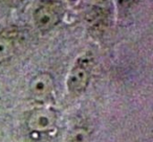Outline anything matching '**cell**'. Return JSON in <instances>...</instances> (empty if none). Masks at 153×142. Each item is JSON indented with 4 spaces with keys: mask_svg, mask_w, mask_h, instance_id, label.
<instances>
[{
    "mask_svg": "<svg viewBox=\"0 0 153 142\" xmlns=\"http://www.w3.org/2000/svg\"><path fill=\"white\" fill-rule=\"evenodd\" d=\"M89 135V131L84 127H76L69 135V142H88Z\"/></svg>",
    "mask_w": 153,
    "mask_h": 142,
    "instance_id": "obj_6",
    "label": "cell"
},
{
    "mask_svg": "<svg viewBox=\"0 0 153 142\" xmlns=\"http://www.w3.org/2000/svg\"><path fill=\"white\" fill-rule=\"evenodd\" d=\"M15 41L11 36L0 35V63L10 60L15 53Z\"/></svg>",
    "mask_w": 153,
    "mask_h": 142,
    "instance_id": "obj_5",
    "label": "cell"
},
{
    "mask_svg": "<svg viewBox=\"0 0 153 142\" xmlns=\"http://www.w3.org/2000/svg\"><path fill=\"white\" fill-rule=\"evenodd\" d=\"M89 1L92 5L101 7V9H106L111 3V0H89Z\"/></svg>",
    "mask_w": 153,
    "mask_h": 142,
    "instance_id": "obj_7",
    "label": "cell"
},
{
    "mask_svg": "<svg viewBox=\"0 0 153 142\" xmlns=\"http://www.w3.org/2000/svg\"><path fill=\"white\" fill-rule=\"evenodd\" d=\"M30 90L34 98L38 100H44L49 97L53 90V79L48 73H39L30 84Z\"/></svg>",
    "mask_w": 153,
    "mask_h": 142,
    "instance_id": "obj_4",
    "label": "cell"
},
{
    "mask_svg": "<svg viewBox=\"0 0 153 142\" xmlns=\"http://www.w3.org/2000/svg\"><path fill=\"white\" fill-rule=\"evenodd\" d=\"M120 1H127V0H120Z\"/></svg>",
    "mask_w": 153,
    "mask_h": 142,
    "instance_id": "obj_8",
    "label": "cell"
},
{
    "mask_svg": "<svg viewBox=\"0 0 153 142\" xmlns=\"http://www.w3.org/2000/svg\"><path fill=\"white\" fill-rule=\"evenodd\" d=\"M94 67V57L90 53L83 54L76 60L67 79L68 91L72 94H81L87 88Z\"/></svg>",
    "mask_w": 153,
    "mask_h": 142,
    "instance_id": "obj_1",
    "label": "cell"
},
{
    "mask_svg": "<svg viewBox=\"0 0 153 142\" xmlns=\"http://www.w3.org/2000/svg\"><path fill=\"white\" fill-rule=\"evenodd\" d=\"M61 9L58 5H41L35 12V24L40 30L47 32L59 23L60 19H61Z\"/></svg>",
    "mask_w": 153,
    "mask_h": 142,
    "instance_id": "obj_2",
    "label": "cell"
},
{
    "mask_svg": "<svg viewBox=\"0 0 153 142\" xmlns=\"http://www.w3.org/2000/svg\"><path fill=\"white\" fill-rule=\"evenodd\" d=\"M56 122V114L51 110L39 109L30 114L27 125L32 131L46 132L53 129Z\"/></svg>",
    "mask_w": 153,
    "mask_h": 142,
    "instance_id": "obj_3",
    "label": "cell"
}]
</instances>
